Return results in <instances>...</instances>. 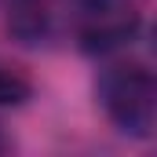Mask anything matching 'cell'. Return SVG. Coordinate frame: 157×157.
<instances>
[{
	"instance_id": "6da1fadb",
	"label": "cell",
	"mask_w": 157,
	"mask_h": 157,
	"mask_svg": "<svg viewBox=\"0 0 157 157\" xmlns=\"http://www.w3.org/2000/svg\"><path fill=\"white\" fill-rule=\"evenodd\" d=\"M95 99L106 121L128 139H154L157 128V80L143 62H110L99 70Z\"/></svg>"
},
{
	"instance_id": "7a4b0ae2",
	"label": "cell",
	"mask_w": 157,
	"mask_h": 157,
	"mask_svg": "<svg viewBox=\"0 0 157 157\" xmlns=\"http://www.w3.org/2000/svg\"><path fill=\"white\" fill-rule=\"evenodd\" d=\"M62 22L88 55L124 51L143 29V18L128 0H62Z\"/></svg>"
},
{
	"instance_id": "3957f363",
	"label": "cell",
	"mask_w": 157,
	"mask_h": 157,
	"mask_svg": "<svg viewBox=\"0 0 157 157\" xmlns=\"http://www.w3.org/2000/svg\"><path fill=\"white\" fill-rule=\"evenodd\" d=\"M0 7L7 18V33L26 48L51 40L62 18V0H0Z\"/></svg>"
},
{
	"instance_id": "277c9868",
	"label": "cell",
	"mask_w": 157,
	"mask_h": 157,
	"mask_svg": "<svg viewBox=\"0 0 157 157\" xmlns=\"http://www.w3.org/2000/svg\"><path fill=\"white\" fill-rule=\"evenodd\" d=\"M33 99V80L0 59V106H26Z\"/></svg>"
},
{
	"instance_id": "5b68a950",
	"label": "cell",
	"mask_w": 157,
	"mask_h": 157,
	"mask_svg": "<svg viewBox=\"0 0 157 157\" xmlns=\"http://www.w3.org/2000/svg\"><path fill=\"white\" fill-rule=\"evenodd\" d=\"M11 146H15V143H11V135H7V132H4V128H0V154H7V150H11Z\"/></svg>"
}]
</instances>
